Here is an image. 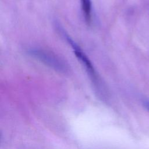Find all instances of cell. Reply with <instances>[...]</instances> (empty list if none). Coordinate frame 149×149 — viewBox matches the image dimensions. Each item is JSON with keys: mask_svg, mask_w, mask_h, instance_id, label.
<instances>
[{"mask_svg": "<svg viewBox=\"0 0 149 149\" xmlns=\"http://www.w3.org/2000/svg\"><path fill=\"white\" fill-rule=\"evenodd\" d=\"M28 52L32 56L56 71L63 73L69 71V66L64 60L49 51L40 48H31Z\"/></svg>", "mask_w": 149, "mask_h": 149, "instance_id": "6da1fadb", "label": "cell"}, {"mask_svg": "<svg viewBox=\"0 0 149 149\" xmlns=\"http://www.w3.org/2000/svg\"><path fill=\"white\" fill-rule=\"evenodd\" d=\"M58 28L61 30L62 34L65 37V38H66V40L73 48V50L74 51V53L76 56L78 60L80 62L81 64L83 65V66L85 69L86 72L89 76L92 82L97 87L99 86L101 84L100 79L94 67L93 66L91 62L89 59V58L85 54V53L81 50L80 47L70 38V37H69V36L66 34V33L63 31V30L61 29L60 26H59Z\"/></svg>", "mask_w": 149, "mask_h": 149, "instance_id": "7a4b0ae2", "label": "cell"}, {"mask_svg": "<svg viewBox=\"0 0 149 149\" xmlns=\"http://www.w3.org/2000/svg\"><path fill=\"white\" fill-rule=\"evenodd\" d=\"M81 8L83 17L87 24H90L92 20V4L91 0H80Z\"/></svg>", "mask_w": 149, "mask_h": 149, "instance_id": "3957f363", "label": "cell"}, {"mask_svg": "<svg viewBox=\"0 0 149 149\" xmlns=\"http://www.w3.org/2000/svg\"><path fill=\"white\" fill-rule=\"evenodd\" d=\"M144 105L145 106V107L147 108V109L149 111V101L146 100L144 102Z\"/></svg>", "mask_w": 149, "mask_h": 149, "instance_id": "277c9868", "label": "cell"}]
</instances>
